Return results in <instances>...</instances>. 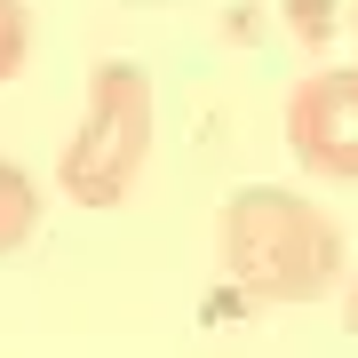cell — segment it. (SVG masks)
<instances>
[{"label": "cell", "instance_id": "1", "mask_svg": "<svg viewBox=\"0 0 358 358\" xmlns=\"http://www.w3.org/2000/svg\"><path fill=\"white\" fill-rule=\"evenodd\" d=\"M223 263L255 303H319L343 271V231L303 192L247 183L223 207Z\"/></svg>", "mask_w": 358, "mask_h": 358}, {"label": "cell", "instance_id": "2", "mask_svg": "<svg viewBox=\"0 0 358 358\" xmlns=\"http://www.w3.org/2000/svg\"><path fill=\"white\" fill-rule=\"evenodd\" d=\"M143 152H152V80H143V64L112 56V64H96L80 136L64 143V199L120 207L128 183L143 176Z\"/></svg>", "mask_w": 358, "mask_h": 358}, {"label": "cell", "instance_id": "3", "mask_svg": "<svg viewBox=\"0 0 358 358\" xmlns=\"http://www.w3.org/2000/svg\"><path fill=\"white\" fill-rule=\"evenodd\" d=\"M287 143L310 176L358 183V64L350 72H319L287 96Z\"/></svg>", "mask_w": 358, "mask_h": 358}, {"label": "cell", "instance_id": "4", "mask_svg": "<svg viewBox=\"0 0 358 358\" xmlns=\"http://www.w3.org/2000/svg\"><path fill=\"white\" fill-rule=\"evenodd\" d=\"M32 223H40V192H32V176L16 159H0V255H16V247L32 239Z\"/></svg>", "mask_w": 358, "mask_h": 358}, {"label": "cell", "instance_id": "5", "mask_svg": "<svg viewBox=\"0 0 358 358\" xmlns=\"http://www.w3.org/2000/svg\"><path fill=\"white\" fill-rule=\"evenodd\" d=\"M24 48H32V16H24V0H0V80L24 64Z\"/></svg>", "mask_w": 358, "mask_h": 358}, {"label": "cell", "instance_id": "6", "mask_svg": "<svg viewBox=\"0 0 358 358\" xmlns=\"http://www.w3.org/2000/svg\"><path fill=\"white\" fill-rule=\"evenodd\" d=\"M350 327H358V287H350Z\"/></svg>", "mask_w": 358, "mask_h": 358}]
</instances>
